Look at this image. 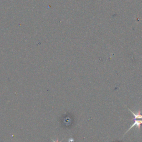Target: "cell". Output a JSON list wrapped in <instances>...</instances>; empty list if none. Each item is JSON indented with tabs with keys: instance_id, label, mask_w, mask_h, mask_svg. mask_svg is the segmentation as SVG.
Listing matches in <instances>:
<instances>
[{
	"instance_id": "3",
	"label": "cell",
	"mask_w": 142,
	"mask_h": 142,
	"mask_svg": "<svg viewBox=\"0 0 142 142\" xmlns=\"http://www.w3.org/2000/svg\"><path fill=\"white\" fill-rule=\"evenodd\" d=\"M52 140H53V142H62V141H59L58 139H57V140H56V141H54V140H53V139H52Z\"/></svg>"
},
{
	"instance_id": "2",
	"label": "cell",
	"mask_w": 142,
	"mask_h": 142,
	"mask_svg": "<svg viewBox=\"0 0 142 142\" xmlns=\"http://www.w3.org/2000/svg\"><path fill=\"white\" fill-rule=\"evenodd\" d=\"M129 110H130V112L133 114V116L134 117V120H135V119H142V115L140 114V110H139L138 112L137 113H134L132 110H131L130 109H128Z\"/></svg>"
},
{
	"instance_id": "1",
	"label": "cell",
	"mask_w": 142,
	"mask_h": 142,
	"mask_svg": "<svg viewBox=\"0 0 142 142\" xmlns=\"http://www.w3.org/2000/svg\"><path fill=\"white\" fill-rule=\"evenodd\" d=\"M134 123H133V124L131 126V127L128 129V130L127 131V132H125V133L124 134V135H125L126 133H127L129 131H130L132 128L134 127V126H136V127H137V128H138V130H139V131L140 130V125L142 124V120H136V119H135V120H134Z\"/></svg>"
}]
</instances>
